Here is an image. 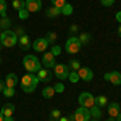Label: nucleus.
I'll list each match as a JSON object with an SVG mask.
<instances>
[{
    "instance_id": "obj_27",
    "label": "nucleus",
    "mask_w": 121,
    "mask_h": 121,
    "mask_svg": "<svg viewBox=\"0 0 121 121\" xmlns=\"http://www.w3.org/2000/svg\"><path fill=\"white\" fill-rule=\"evenodd\" d=\"M61 11V15H66V16H69V15H73V5H69V3H66L63 8L60 10Z\"/></svg>"
},
{
    "instance_id": "obj_32",
    "label": "nucleus",
    "mask_w": 121,
    "mask_h": 121,
    "mask_svg": "<svg viewBox=\"0 0 121 121\" xmlns=\"http://www.w3.org/2000/svg\"><path fill=\"white\" fill-rule=\"evenodd\" d=\"M18 15H19V19H23V21H24V19H28L29 11L26 8H23V10H19V11H18Z\"/></svg>"
},
{
    "instance_id": "obj_4",
    "label": "nucleus",
    "mask_w": 121,
    "mask_h": 121,
    "mask_svg": "<svg viewBox=\"0 0 121 121\" xmlns=\"http://www.w3.org/2000/svg\"><path fill=\"white\" fill-rule=\"evenodd\" d=\"M53 76H55L56 79H60V81L68 79V76H69V68H68V65H65V63H56L53 66Z\"/></svg>"
},
{
    "instance_id": "obj_22",
    "label": "nucleus",
    "mask_w": 121,
    "mask_h": 121,
    "mask_svg": "<svg viewBox=\"0 0 121 121\" xmlns=\"http://www.w3.org/2000/svg\"><path fill=\"white\" fill-rule=\"evenodd\" d=\"M95 105L100 107V108H102V107H107V105H108V99H107L105 95H99V97H95Z\"/></svg>"
},
{
    "instance_id": "obj_23",
    "label": "nucleus",
    "mask_w": 121,
    "mask_h": 121,
    "mask_svg": "<svg viewBox=\"0 0 121 121\" xmlns=\"http://www.w3.org/2000/svg\"><path fill=\"white\" fill-rule=\"evenodd\" d=\"M78 39H79V42H81L82 45H86V44H89V42L92 40V36H91L89 32H82L81 36H78Z\"/></svg>"
},
{
    "instance_id": "obj_47",
    "label": "nucleus",
    "mask_w": 121,
    "mask_h": 121,
    "mask_svg": "<svg viewBox=\"0 0 121 121\" xmlns=\"http://www.w3.org/2000/svg\"><path fill=\"white\" fill-rule=\"evenodd\" d=\"M0 63H2V60H0Z\"/></svg>"
},
{
    "instance_id": "obj_11",
    "label": "nucleus",
    "mask_w": 121,
    "mask_h": 121,
    "mask_svg": "<svg viewBox=\"0 0 121 121\" xmlns=\"http://www.w3.org/2000/svg\"><path fill=\"white\" fill-rule=\"evenodd\" d=\"M103 79L108 81V82H112L113 86H120L121 84V73L120 71H110V73H107V74L103 76Z\"/></svg>"
},
{
    "instance_id": "obj_18",
    "label": "nucleus",
    "mask_w": 121,
    "mask_h": 121,
    "mask_svg": "<svg viewBox=\"0 0 121 121\" xmlns=\"http://www.w3.org/2000/svg\"><path fill=\"white\" fill-rule=\"evenodd\" d=\"M55 89H53V86H47L42 89V97H45V99H52L53 95H55Z\"/></svg>"
},
{
    "instance_id": "obj_3",
    "label": "nucleus",
    "mask_w": 121,
    "mask_h": 121,
    "mask_svg": "<svg viewBox=\"0 0 121 121\" xmlns=\"http://www.w3.org/2000/svg\"><path fill=\"white\" fill-rule=\"evenodd\" d=\"M0 42H2V45L3 47H15L18 44V34L15 32V31H11V29H7V31H2V34H0Z\"/></svg>"
},
{
    "instance_id": "obj_8",
    "label": "nucleus",
    "mask_w": 121,
    "mask_h": 121,
    "mask_svg": "<svg viewBox=\"0 0 121 121\" xmlns=\"http://www.w3.org/2000/svg\"><path fill=\"white\" fill-rule=\"evenodd\" d=\"M40 63H42V66L47 68V69H53V66L56 65L55 55H52V52H44V56H42Z\"/></svg>"
},
{
    "instance_id": "obj_38",
    "label": "nucleus",
    "mask_w": 121,
    "mask_h": 121,
    "mask_svg": "<svg viewBox=\"0 0 121 121\" xmlns=\"http://www.w3.org/2000/svg\"><path fill=\"white\" fill-rule=\"evenodd\" d=\"M5 87H7V86H5V81H0V92H2Z\"/></svg>"
},
{
    "instance_id": "obj_25",
    "label": "nucleus",
    "mask_w": 121,
    "mask_h": 121,
    "mask_svg": "<svg viewBox=\"0 0 121 121\" xmlns=\"http://www.w3.org/2000/svg\"><path fill=\"white\" fill-rule=\"evenodd\" d=\"M11 7L16 10V11L23 10L24 8V0H13V2H11Z\"/></svg>"
},
{
    "instance_id": "obj_37",
    "label": "nucleus",
    "mask_w": 121,
    "mask_h": 121,
    "mask_svg": "<svg viewBox=\"0 0 121 121\" xmlns=\"http://www.w3.org/2000/svg\"><path fill=\"white\" fill-rule=\"evenodd\" d=\"M58 121H73V116H60Z\"/></svg>"
},
{
    "instance_id": "obj_35",
    "label": "nucleus",
    "mask_w": 121,
    "mask_h": 121,
    "mask_svg": "<svg viewBox=\"0 0 121 121\" xmlns=\"http://www.w3.org/2000/svg\"><path fill=\"white\" fill-rule=\"evenodd\" d=\"M47 40H48V44H50V42H55L56 40V34L55 32H48V34H47Z\"/></svg>"
},
{
    "instance_id": "obj_48",
    "label": "nucleus",
    "mask_w": 121,
    "mask_h": 121,
    "mask_svg": "<svg viewBox=\"0 0 121 121\" xmlns=\"http://www.w3.org/2000/svg\"><path fill=\"white\" fill-rule=\"evenodd\" d=\"M0 34H2V31H0Z\"/></svg>"
},
{
    "instance_id": "obj_29",
    "label": "nucleus",
    "mask_w": 121,
    "mask_h": 121,
    "mask_svg": "<svg viewBox=\"0 0 121 121\" xmlns=\"http://www.w3.org/2000/svg\"><path fill=\"white\" fill-rule=\"evenodd\" d=\"M60 116H61V112L55 108V110H52V113H50V121H58Z\"/></svg>"
},
{
    "instance_id": "obj_9",
    "label": "nucleus",
    "mask_w": 121,
    "mask_h": 121,
    "mask_svg": "<svg viewBox=\"0 0 121 121\" xmlns=\"http://www.w3.org/2000/svg\"><path fill=\"white\" fill-rule=\"evenodd\" d=\"M31 48H32V50H36V52H42V53H44L47 48H48V40H47V37H39V39H36V40L32 42Z\"/></svg>"
},
{
    "instance_id": "obj_30",
    "label": "nucleus",
    "mask_w": 121,
    "mask_h": 121,
    "mask_svg": "<svg viewBox=\"0 0 121 121\" xmlns=\"http://www.w3.org/2000/svg\"><path fill=\"white\" fill-rule=\"evenodd\" d=\"M68 79L71 81L73 84H76L79 81V74H78V71H69V76H68Z\"/></svg>"
},
{
    "instance_id": "obj_12",
    "label": "nucleus",
    "mask_w": 121,
    "mask_h": 121,
    "mask_svg": "<svg viewBox=\"0 0 121 121\" xmlns=\"http://www.w3.org/2000/svg\"><path fill=\"white\" fill-rule=\"evenodd\" d=\"M78 74H79V79H82V81H92L94 78V73L91 68H87V66H81L79 69H78Z\"/></svg>"
},
{
    "instance_id": "obj_6",
    "label": "nucleus",
    "mask_w": 121,
    "mask_h": 121,
    "mask_svg": "<svg viewBox=\"0 0 121 121\" xmlns=\"http://www.w3.org/2000/svg\"><path fill=\"white\" fill-rule=\"evenodd\" d=\"M78 102L81 107H86V108H92L94 105H95V97H94L91 92H82L79 94V97H78Z\"/></svg>"
},
{
    "instance_id": "obj_19",
    "label": "nucleus",
    "mask_w": 121,
    "mask_h": 121,
    "mask_svg": "<svg viewBox=\"0 0 121 121\" xmlns=\"http://www.w3.org/2000/svg\"><path fill=\"white\" fill-rule=\"evenodd\" d=\"M89 112H91V118H94V120H99L102 116V108L97 107V105H94L92 108H89Z\"/></svg>"
},
{
    "instance_id": "obj_2",
    "label": "nucleus",
    "mask_w": 121,
    "mask_h": 121,
    "mask_svg": "<svg viewBox=\"0 0 121 121\" xmlns=\"http://www.w3.org/2000/svg\"><path fill=\"white\" fill-rule=\"evenodd\" d=\"M39 84V79L36 74H32V73H29V74H24L21 78V86H23V92L26 94H31L36 91V87H37Z\"/></svg>"
},
{
    "instance_id": "obj_16",
    "label": "nucleus",
    "mask_w": 121,
    "mask_h": 121,
    "mask_svg": "<svg viewBox=\"0 0 121 121\" xmlns=\"http://www.w3.org/2000/svg\"><path fill=\"white\" fill-rule=\"evenodd\" d=\"M18 44L23 50H28V48H31V45H32L31 40H29V36H26V34H23V36L18 37Z\"/></svg>"
},
{
    "instance_id": "obj_36",
    "label": "nucleus",
    "mask_w": 121,
    "mask_h": 121,
    "mask_svg": "<svg viewBox=\"0 0 121 121\" xmlns=\"http://www.w3.org/2000/svg\"><path fill=\"white\" fill-rule=\"evenodd\" d=\"M100 3H102L103 7H112L113 3H115V0H100Z\"/></svg>"
},
{
    "instance_id": "obj_21",
    "label": "nucleus",
    "mask_w": 121,
    "mask_h": 121,
    "mask_svg": "<svg viewBox=\"0 0 121 121\" xmlns=\"http://www.w3.org/2000/svg\"><path fill=\"white\" fill-rule=\"evenodd\" d=\"M11 28V19L8 16H3V18H0V29H3V31H7V29Z\"/></svg>"
},
{
    "instance_id": "obj_15",
    "label": "nucleus",
    "mask_w": 121,
    "mask_h": 121,
    "mask_svg": "<svg viewBox=\"0 0 121 121\" xmlns=\"http://www.w3.org/2000/svg\"><path fill=\"white\" fill-rule=\"evenodd\" d=\"M18 82H19V79L15 73H10V74H7V78H5V86H7V87H16Z\"/></svg>"
},
{
    "instance_id": "obj_34",
    "label": "nucleus",
    "mask_w": 121,
    "mask_h": 121,
    "mask_svg": "<svg viewBox=\"0 0 121 121\" xmlns=\"http://www.w3.org/2000/svg\"><path fill=\"white\" fill-rule=\"evenodd\" d=\"M53 89H55V92H63V91H65V86L61 82H56L55 86H53Z\"/></svg>"
},
{
    "instance_id": "obj_46",
    "label": "nucleus",
    "mask_w": 121,
    "mask_h": 121,
    "mask_svg": "<svg viewBox=\"0 0 121 121\" xmlns=\"http://www.w3.org/2000/svg\"><path fill=\"white\" fill-rule=\"evenodd\" d=\"M89 121H99V120H89Z\"/></svg>"
},
{
    "instance_id": "obj_28",
    "label": "nucleus",
    "mask_w": 121,
    "mask_h": 121,
    "mask_svg": "<svg viewBox=\"0 0 121 121\" xmlns=\"http://www.w3.org/2000/svg\"><path fill=\"white\" fill-rule=\"evenodd\" d=\"M50 2H52V7H55V8H63V7H65L66 3H68V2H66V0H50Z\"/></svg>"
},
{
    "instance_id": "obj_44",
    "label": "nucleus",
    "mask_w": 121,
    "mask_h": 121,
    "mask_svg": "<svg viewBox=\"0 0 121 121\" xmlns=\"http://www.w3.org/2000/svg\"><path fill=\"white\" fill-rule=\"evenodd\" d=\"M107 121H116V120H115V118H110V120H107Z\"/></svg>"
},
{
    "instance_id": "obj_45",
    "label": "nucleus",
    "mask_w": 121,
    "mask_h": 121,
    "mask_svg": "<svg viewBox=\"0 0 121 121\" xmlns=\"http://www.w3.org/2000/svg\"><path fill=\"white\" fill-rule=\"evenodd\" d=\"M2 47H3V45H2V42H0V50H2Z\"/></svg>"
},
{
    "instance_id": "obj_17",
    "label": "nucleus",
    "mask_w": 121,
    "mask_h": 121,
    "mask_svg": "<svg viewBox=\"0 0 121 121\" xmlns=\"http://www.w3.org/2000/svg\"><path fill=\"white\" fill-rule=\"evenodd\" d=\"M2 115L3 116H13V113H15V105L13 103H10V102H7L3 107H2Z\"/></svg>"
},
{
    "instance_id": "obj_43",
    "label": "nucleus",
    "mask_w": 121,
    "mask_h": 121,
    "mask_svg": "<svg viewBox=\"0 0 121 121\" xmlns=\"http://www.w3.org/2000/svg\"><path fill=\"white\" fill-rule=\"evenodd\" d=\"M0 121H3V115H2V112H0Z\"/></svg>"
},
{
    "instance_id": "obj_41",
    "label": "nucleus",
    "mask_w": 121,
    "mask_h": 121,
    "mask_svg": "<svg viewBox=\"0 0 121 121\" xmlns=\"http://www.w3.org/2000/svg\"><path fill=\"white\" fill-rule=\"evenodd\" d=\"M115 120H116V121H121V113L118 115V116H116V118H115Z\"/></svg>"
},
{
    "instance_id": "obj_42",
    "label": "nucleus",
    "mask_w": 121,
    "mask_h": 121,
    "mask_svg": "<svg viewBox=\"0 0 121 121\" xmlns=\"http://www.w3.org/2000/svg\"><path fill=\"white\" fill-rule=\"evenodd\" d=\"M118 34H120V37H121V24H120V28H118Z\"/></svg>"
},
{
    "instance_id": "obj_40",
    "label": "nucleus",
    "mask_w": 121,
    "mask_h": 121,
    "mask_svg": "<svg viewBox=\"0 0 121 121\" xmlns=\"http://www.w3.org/2000/svg\"><path fill=\"white\" fill-rule=\"evenodd\" d=\"M3 121H15L13 116H3Z\"/></svg>"
},
{
    "instance_id": "obj_33",
    "label": "nucleus",
    "mask_w": 121,
    "mask_h": 121,
    "mask_svg": "<svg viewBox=\"0 0 121 121\" xmlns=\"http://www.w3.org/2000/svg\"><path fill=\"white\" fill-rule=\"evenodd\" d=\"M50 52H52V55H60V53H61V47H58V45H53L52 47V50H50Z\"/></svg>"
},
{
    "instance_id": "obj_31",
    "label": "nucleus",
    "mask_w": 121,
    "mask_h": 121,
    "mask_svg": "<svg viewBox=\"0 0 121 121\" xmlns=\"http://www.w3.org/2000/svg\"><path fill=\"white\" fill-rule=\"evenodd\" d=\"M0 16H7V2L5 0H0Z\"/></svg>"
},
{
    "instance_id": "obj_26",
    "label": "nucleus",
    "mask_w": 121,
    "mask_h": 121,
    "mask_svg": "<svg viewBox=\"0 0 121 121\" xmlns=\"http://www.w3.org/2000/svg\"><path fill=\"white\" fill-rule=\"evenodd\" d=\"M2 94L7 97V99H11V97H15V87H5Z\"/></svg>"
},
{
    "instance_id": "obj_14",
    "label": "nucleus",
    "mask_w": 121,
    "mask_h": 121,
    "mask_svg": "<svg viewBox=\"0 0 121 121\" xmlns=\"http://www.w3.org/2000/svg\"><path fill=\"white\" fill-rule=\"evenodd\" d=\"M107 107H108V115H110V118H116V116H118V115L121 113V107H120V103L112 102V103H108Z\"/></svg>"
},
{
    "instance_id": "obj_10",
    "label": "nucleus",
    "mask_w": 121,
    "mask_h": 121,
    "mask_svg": "<svg viewBox=\"0 0 121 121\" xmlns=\"http://www.w3.org/2000/svg\"><path fill=\"white\" fill-rule=\"evenodd\" d=\"M24 8L29 13H36L39 10H42V0H24Z\"/></svg>"
},
{
    "instance_id": "obj_13",
    "label": "nucleus",
    "mask_w": 121,
    "mask_h": 121,
    "mask_svg": "<svg viewBox=\"0 0 121 121\" xmlns=\"http://www.w3.org/2000/svg\"><path fill=\"white\" fill-rule=\"evenodd\" d=\"M52 69H47V68H42V69H39V73L36 76H37L39 82H48L50 79H52V73H50Z\"/></svg>"
},
{
    "instance_id": "obj_24",
    "label": "nucleus",
    "mask_w": 121,
    "mask_h": 121,
    "mask_svg": "<svg viewBox=\"0 0 121 121\" xmlns=\"http://www.w3.org/2000/svg\"><path fill=\"white\" fill-rule=\"evenodd\" d=\"M68 68H71L73 71H78V69L81 68V61H79V60H76V58H73V60H69Z\"/></svg>"
},
{
    "instance_id": "obj_39",
    "label": "nucleus",
    "mask_w": 121,
    "mask_h": 121,
    "mask_svg": "<svg viewBox=\"0 0 121 121\" xmlns=\"http://www.w3.org/2000/svg\"><path fill=\"white\" fill-rule=\"evenodd\" d=\"M116 21L121 24V11H118V13H116Z\"/></svg>"
},
{
    "instance_id": "obj_5",
    "label": "nucleus",
    "mask_w": 121,
    "mask_h": 121,
    "mask_svg": "<svg viewBox=\"0 0 121 121\" xmlns=\"http://www.w3.org/2000/svg\"><path fill=\"white\" fill-rule=\"evenodd\" d=\"M81 47H82V44L79 42V39L76 37V36H71V37L66 40L65 48H66V52H68V53L74 55V53H78V52L81 50Z\"/></svg>"
},
{
    "instance_id": "obj_1",
    "label": "nucleus",
    "mask_w": 121,
    "mask_h": 121,
    "mask_svg": "<svg viewBox=\"0 0 121 121\" xmlns=\"http://www.w3.org/2000/svg\"><path fill=\"white\" fill-rule=\"evenodd\" d=\"M23 66L28 73H32V74H37L39 69H42V63L36 55H26L23 58Z\"/></svg>"
},
{
    "instance_id": "obj_7",
    "label": "nucleus",
    "mask_w": 121,
    "mask_h": 121,
    "mask_svg": "<svg viewBox=\"0 0 121 121\" xmlns=\"http://www.w3.org/2000/svg\"><path fill=\"white\" fill-rule=\"evenodd\" d=\"M71 116H73V121H89L91 120V112L86 107H79Z\"/></svg>"
},
{
    "instance_id": "obj_20",
    "label": "nucleus",
    "mask_w": 121,
    "mask_h": 121,
    "mask_svg": "<svg viewBox=\"0 0 121 121\" xmlns=\"http://www.w3.org/2000/svg\"><path fill=\"white\" fill-rule=\"evenodd\" d=\"M58 15H61V11H60V8H55V7H50V8L45 11L47 18H56Z\"/></svg>"
}]
</instances>
